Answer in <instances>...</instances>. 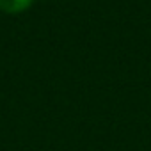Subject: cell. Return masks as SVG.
<instances>
[{"label": "cell", "instance_id": "cell-1", "mask_svg": "<svg viewBox=\"0 0 151 151\" xmlns=\"http://www.w3.org/2000/svg\"><path fill=\"white\" fill-rule=\"evenodd\" d=\"M32 4V0H0V9L6 13H20L25 11Z\"/></svg>", "mask_w": 151, "mask_h": 151}]
</instances>
